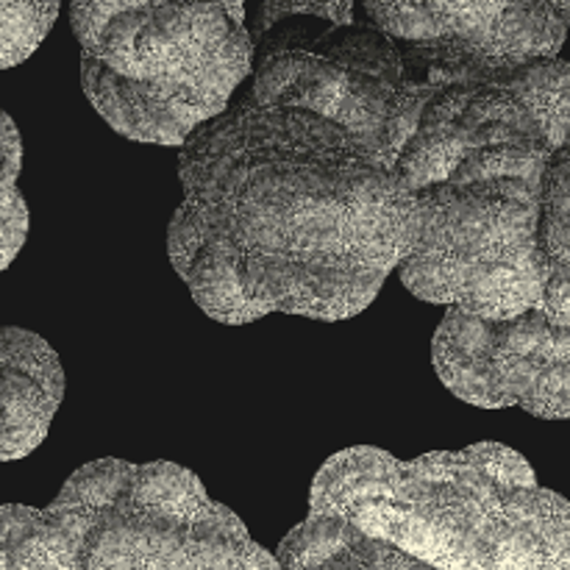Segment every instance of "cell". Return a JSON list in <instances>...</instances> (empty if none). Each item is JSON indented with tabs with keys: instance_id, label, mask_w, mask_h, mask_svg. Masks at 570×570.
Instances as JSON below:
<instances>
[{
	"instance_id": "cell-1",
	"label": "cell",
	"mask_w": 570,
	"mask_h": 570,
	"mask_svg": "<svg viewBox=\"0 0 570 570\" xmlns=\"http://www.w3.org/2000/svg\"><path fill=\"white\" fill-rule=\"evenodd\" d=\"M167 250L195 304L226 326L365 312L415 245V193L326 117L250 95L178 156Z\"/></svg>"
},
{
	"instance_id": "cell-2",
	"label": "cell",
	"mask_w": 570,
	"mask_h": 570,
	"mask_svg": "<svg viewBox=\"0 0 570 570\" xmlns=\"http://www.w3.org/2000/svg\"><path fill=\"white\" fill-rule=\"evenodd\" d=\"M309 515L343 518L432 570H570V501L501 443L410 462L340 451L312 482Z\"/></svg>"
},
{
	"instance_id": "cell-3",
	"label": "cell",
	"mask_w": 570,
	"mask_h": 570,
	"mask_svg": "<svg viewBox=\"0 0 570 570\" xmlns=\"http://www.w3.org/2000/svg\"><path fill=\"white\" fill-rule=\"evenodd\" d=\"M89 104L120 137L178 145L254 72L243 3H72Z\"/></svg>"
},
{
	"instance_id": "cell-4",
	"label": "cell",
	"mask_w": 570,
	"mask_h": 570,
	"mask_svg": "<svg viewBox=\"0 0 570 570\" xmlns=\"http://www.w3.org/2000/svg\"><path fill=\"white\" fill-rule=\"evenodd\" d=\"M354 3H259L250 98L326 117L395 170L434 95L406 78L393 39Z\"/></svg>"
},
{
	"instance_id": "cell-5",
	"label": "cell",
	"mask_w": 570,
	"mask_h": 570,
	"mask_svg": "<svg viewBox=\"0 0 570 570\" xmlns=\"http://www.w3.org/2000/svg\"><path fill=\"white\" fill-rule=\"evenodd\" d=\"M72 534L78 570H282L187 468L100 460L48 507Z\"/></svg>"
},
{
	"instance_id": "cell-6",
	"label": "cell",
	"mask_w": 570,
	"mask_h": 570,
	"mask_svg": "<svg viewBox=\"0 0 570 570\" xmlns=\"http://www.w3.org/2000/svg\"><path fill=\"white\" fill-rule=\"evenodd\" d=\"M362 11L404 59L417 89H501L540 61L560 59L566 22L551 3H379Z\"/></svg>"
},
{
	"instance_id": "cell-7",
	"label": "cell",
	"mask_w": 570,
	"mask_h": 570,
	"mask_svg": "<svg viewBox=\"0 0 570 570\" xmlns=\"http://www.w3.org/2000/svg\"><path fill=\"white\" fill-rule=\"evenodd\" d=\"M434 371L460 401L521 406L543 421L570 417V326L543 312L488 321L445 309L432 343Z\"/></svg>"
},
{
	"instance_id": "cell-8",
	"label": "cell",
	"mask_w": 570,
	"mask_h": 570,
	"mask_svg": "<svg viewBox=\"0 0 570 570\" xmlns=\"http://www.w3.org/2000/svg\"><path fill=\"white\" fill-rule=\"evenodd\" d=\"M65 399L56 351L26 328H0V465L31 454Z\"/></svg>"
},
{
	"instance_id": "cell-9",
	"label": "cell",
	"mask_w": 570,
	"mask_h": 570,
	"mask_svg": "<svg viewBox=\"0 0 570 570\" xmlns=\"http://www.w3.org/2000/svg\"><path fill=\"white\" fill-rule=\"evenodd\" d=\"M276 560L282 570H432L337 515H309L298 523L282 540Z\"/></svg>"
},
{
	"instance_id": "cell-10",
	"label": "cell",
	"mask_w": 570,
	"mask_h": 570,
	"mask_svg": "<svg viewBox=\"0 0 570 570\" xmlns=\"http://www.w3.org/2000/svg\"><path fill=\"white\" fill-rule=\"evenodd\" d=\"M0 570H78L70 529L50 510L0 507Z\"/></svg>"
},
{
	"instance_id": "cell-11",
	"label": "cell",
	"mask_w": 570,
	"mask_h": 570,
	"mask_svg": "<svg viewBox=\"0 0 570 570\" xmlns=\"http://www.w3.org/2000/svg\"><path fill=\"white\" fill-rule=\"evenodd\" d=\"M59 3H0V70L17 67L42 45Z\"/></svg>"
},
{
	"instance_id": "cell-12",
	"label": "cell",
	"mask_w": 570,
	"mask_h": 570,
	"mask_svg": "<svg viewBox=\"0 0 570 570\" xmlns=\"http://www.w3.org/2000/svg\"><path fill=\"white\" fill-rule=\"evenodd\" d=\"M20 173L0 178V273L14 262L28 237V206L17 187Z\"/></svg>"
},
{
	"instance_id": "cell-13",
	"label": "cell",
	"mask_w": 570,
	"mask_h": 570,
	"mask_svg": "<svg viewBox=\"0 0 570 570\" xmlns=\"http://www.w3.org/2000/svg\"><path fill=\"white\" fill-rule=\"evenodd\" d=\"M22 165V142L14 120L0 109V178L9 173H20Z\"/></svg>"
},
{
	"instance_id": "cell-14",
	"label": "cell",
	"mask_w": 570,
	"mask_h": 570,
	"mask_svg": "<svg viewBox=\"0 0 570 570\" xmlns=\"http://www.w3.org/2000/svg\"><path fill=\"white\" fill-rule=\"evenodd\" d=\"M551 9L557 11V17H560L562 22H566V28L570 26V3H551Z\"/></svg>"
}]
</instances>
